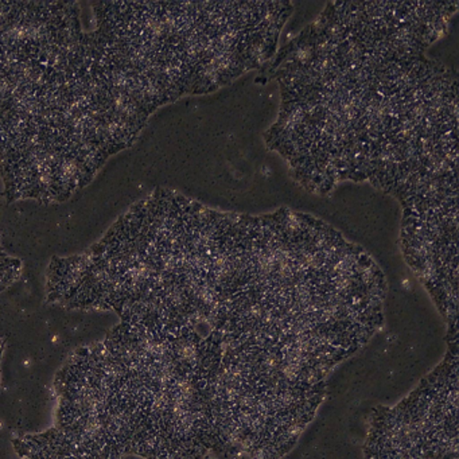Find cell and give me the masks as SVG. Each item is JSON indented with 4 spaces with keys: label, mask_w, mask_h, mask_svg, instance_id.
I'll list each match as a JSON object with an SVG mask.
<instances>
[{
    "label": "cell",
    "mask_w": 459,
    "mask_h": 459,
    "mask_svg": "<svg viewBox=\"0 0 459 459\" xmlns=\"http://www.w3.org/2000/svg\"><path fill=\"white\" fill-rule=\"evenodd\" d=\"M451 376L437 394H432V381L416 391L415 396L405 402V408H394L386 413L380 427L372 429L370 454L372 459H437L456 453V445L450 443Z\"/></svg>",
    "instance_id": "6da1fadb"
},
{
    "label": "cell",
    "mask_w": 459,
    "mask_h": 459,
    "mask_svg": "<svg viewBox=\"0 0 459 459\" xmlns=\"http://www.w3.org/2000/svg\"><path fill=\"white\" fill-rule=\"evenodd\" d=\"M2 354H4V341L0 340V359H2Z\"/></svg>",
    "instance_id": "7a4b0ae2"
}]
</instances>
